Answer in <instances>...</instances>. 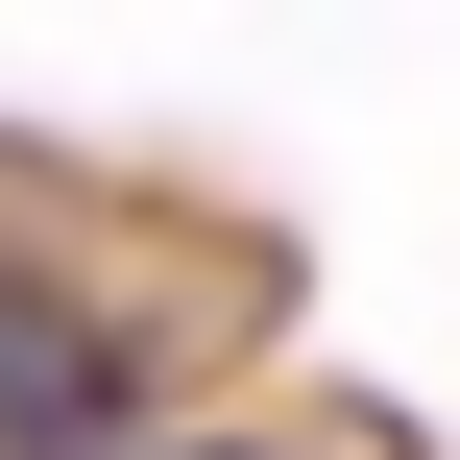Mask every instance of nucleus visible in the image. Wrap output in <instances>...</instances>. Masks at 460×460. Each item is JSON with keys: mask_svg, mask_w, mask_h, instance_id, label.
I'll list each match as a JSON object with an SVG mask.
<instances>
[{"mask_svg": "<svg viewBox=\"0 0 460 460\" xmlns=\"http://www.w3.org/2000/svg\"><path fill=\"white\" fill-rule=\"evenodd\" d=\"M97 437H121V340L0 291V460H97Z\"/></svg>", "mask_w": 460, "mask_h": 460, "instance_id": "obj_1", "label": "nucleus"}, {"mask_svg": "<svg viewBox=\"0 0 460 460\" xmlns=\"http://www.w3.org/2000/svg\"><path fill=\"white\" fill-rule=\"evenodd\" d=\"M194 460H243V437H194Z\"/></svg>", "mask_w": 460, "mask_h": 460, "instance_id": "obj_2", "label": "nucleus"}]
</instances>
